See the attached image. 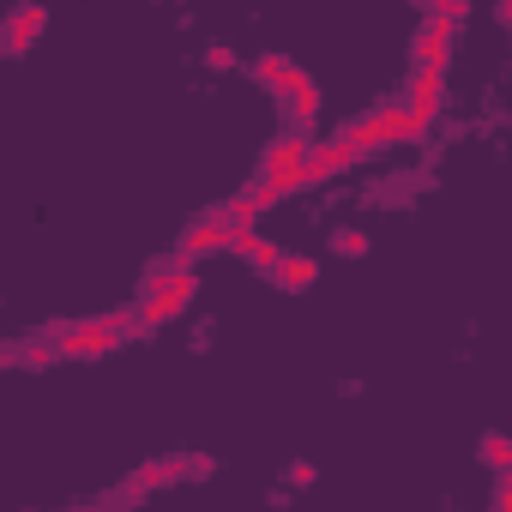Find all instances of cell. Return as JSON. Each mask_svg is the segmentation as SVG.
<instances>
[{
    "label": "cell",
    "instance_id": "6da1fadb",
    "mask_svg": "<svg viewBox=\"0 0 512 512\" xmlns=\"http://www.w3.org/2000/svg\"><path fill=\"white\" fill-rule=\"evenodd\" d=\"M187 302H193V272L157 266V272H145V302H139V326H163V320H175V314H181Z\"/></svg>",
    "mask_w": 512,
    "mask_h": 512
},
{
    "label": "cell",
    "instance_id": "7a4b0ae2",
    "mask_svg": "<svg viewBox=\"0 0 512 512\" xmlns=\"http://www.w3.org/2000/svg\"><path fill=\"white\" fill-rule=\"evenodd\" d=\"M266 175H272L284 193H290V187H308V145L290 139V133L272 139V145H266Z\"/></svg>",
    "mask_w": 512,
    "mask_h": 512
},
{
    "label": "cell",
    "instance_id": "3957f363",
    "mask_svg": "<svg viewBox=\"0 0 512 512\" xmlns=\"http://www.w3.org/2000/svg\"><path fill=\"white\" fill-rule=\"evenodd\" d=\"M115 338H121L115 314H109V320H79V326H67V332H61V356H109V350H115Z\"/></svg>",
    "mask_w": 512,
    "mask_h": 512
},
{
    "label": "cell",
    "instance_id": "277c9868",
    "mask_svg": "<svg viewBox=\"0 0 512 512\" xmlns=\"http://www.w3.org/2000/svg\"><path fill=\"white\" fill-rule=\"evenodd\" d=\"M235 241V223L217 211V217H205V223H193L187 235H181V253H187V260H205V253H223Z\"/></svg>",
    "mask_w": 512,
    "mask_h": 512
},
{
    "label": "cell",
    "instance_id": "5b68a950",
    "mask_svg": "<svg viewBox=\"0 0 512 512\" xmlns=\"http://www.w3.org/2000/svg\"><path fill=\"white\" fill-rule=\"evenodd\" d=\"M452 25H458V19L434 13V19L416 31V67H446V49H452Z\"/></svg>",
    "mask_w": 512,
    "mask_h": 512
},
{
    "label": "cell",
    "instance_id": "8992f818",
    "mask_svg": "<svg viewBox=\"0 0 512 512\" xmlns=\"http://www.w3.org/2000/svg\"><path fill=\"white\" fill-rule=\"evenodd\" d=\"M362 157V145L350 139V133H338L332 145H320V151H308V181H326V175H338V169H350Z\"/></svg>",
    "mask_w": 512,
    "mask_h": 512
},
{
    "label": "cell",
    "instance_id": "52a82bcc",
    "mask_svg": "<svg viewBox=\"0 0 512 512\" xmlns=\"http://www.w3.org/2000/svg\"><path fill=\"white\" fill-rule=\"evenodd\" d=\"M43 25H49V13L37 7V0H25V7H13V19H7V55H25L37 37H43Z\"/></svg>",
    "mask_w": 512,
    "mask_h": 512
},
{
    "label": "cell",
    "instance_id": "ba28073f",
    "mask_svg": "<svg viewBox=\"0 0 512 512\" xmlns=\"http://www.w3.org/2000/svg\"><path fill=\"white\" fill-rule=\"evenodd\" d=\"M229 253H241V260H247L253 272H272V266L284 260V247H278V241H266V235H253L247 223H235V241H229Z\"/></svg>",
    "mask_w": 512,
    "mask_h": 512
},
{
    "label": "cell",
    "instance_id": "9c48e42d",
    "mask_svg": "<svg viewBox=\"0 0 512 512\" xmlns=\"http://www.w3.org/2000/svg\"><path fill=\"white\" fill-rule=\"evenodd\" d=\"M314 278H320V266L308 260V253H284V260L272 266V284H278V290H308Z\"/></svg>",
    "mask_w": 512,
    "mask_h": 512
},
{
    "label": "cell",
    "instance_id": "30bf717a",
    "mask_svg": "<svg viewBox=\"0 0 512 512\" xmlns=\"http://www.w3.org/2000/svg\"><path fill=\"white\" fill-rule=\"evenodd\" d=\"M284 115H290V121H314V115H320V85H314L308 73H296V85L284 91Z\"/></svg>",
    "mask_w": 512,
    "mask_h": 512
},
{
    "label": "cell",
    "instance_id": "8fae6325",
    "mask_svg": "<svg viewBox=\"0 0 512 512\" xmlns=\"http://www.w3.org/2000/svg\"><path fill=\"white\" fill-rule=\"evenodd\" d=\"M410 109L434 121V109H440V67H416V79H410Z\"/></svg>",
    "mask_w": 512,
    "mask_h": 512
},
{
    "label": "cell",
    "instance_id": "7c38bea8",
    "mask_svg": "<svg viewBox=\"0 0 512 512\" xmlns=\"http://www.w3.org/2000/svg\"><path fill=\"white\" fill-rule=\"evenodd\" d=\"M296 73H302V67H290L284 55H260V61H253V79H260L266 91H278V97L296 85Z\"/></svg>",
    "mask_w": 512,
    "mask_h": 512
},
{
    "label": "cell",
    "instance_id": "4fadbf2b",
    "mask_svg": "<svg viewBox=\"0 0 512 512\" xmlns=\"http://www.w3.org/2000/svg\"><path fill=\"white\" fill-rule=\"evenodd\" d=\"M350 139H356L362 151H374V145H392V121H386V109H374V115H362V121L350 127Z\"/></svg>",
    "mask_w": 512,
    "mask_h": 512
},
{
    "label": "cell",
    "instance_id": "5bb4252c",
    "mask_svg": "<svg viewBox=\"0 0 512 512\" xmlns=\"http://www.w3.org/2000/svg\"><path fill=\"white\" fill-rule=\"evenodd\" d=\"M476 452H482V464H488V470H506V476H512V434H482V446H476Z\"/></svg>",
    "mask_w": 512,
    "mask_h": 512
},
{
    "label": "cell",
    "instance_id": "9a60e30c",
    "mask_svg": "<svg viewBox=\"0 0 512 512\" xmlns=\"http://www.w3.org/2000/svg\"><path fill=\"white\" fill-rule=\"evenodd\" d=\"M187 464H151V470H139L133 482H127V494H139V488H163V482H175Z\"/></svg>",
    "mask_w": 512,
    "mask_h": 512
},
{
    "label": "cell",
    "instance_id": "2e32d148",
    "mask_svg": "<svg viewBox=\"0 0 512 512\" xmlns=\"http://www.w3.org/2000/svg\"><path fill=\"white\" fill-rule=\"evenodd\" d=\"M260 211H266V205H260V193H253V187H247V193H235V199L223 205V217H229V223H253Z\"/></svg>",
    "mask_w": 512,
    "mask_h": 512
},
{
    "label": "cell",
    "instance_id": "e0dca14e",
    "mask_svg": "<svg viewBox=\"0 0 512 512\" xmlns=\"http://www.w3.org/2000/svg\"><path fill=\"white\" fill-rule=\"evenodd\" d=\"M338 253L362 260V253H368V229H338Z\"/></svg>",
    "mask_w": 512,
    "mask_h": 512
},
{
    "label": "cell",
    "instance_id": "ac0fdd59",
    "mask_svg": "<svg viewBox=\"0 0 512 512\" xmlns=\"http://www.w3.org/2000/svg\"><path fill=\"white\" fill-rule=\"evenodd\" d=\"M434 13H446V19H464V0H434Z\"/></svg>",
    "mask_w": 512,
    "mask_h": 512
},
{
    "label": "cell",
    "instance_id": "d6986e66",
    "mask_svg": "<svg viewBox=\"0 0 512 512\" xmlns=\"http://www.w3.org/2000/svg\"><path fill=\"white\" fill-rule=\"evenodd\" d=\"M494 506H500V512H512V482H500V494H494Z\"/></svg>",
    "mask_w": 512,
    "mask_h": 512
},
{
    "label": "cell",
    "instance_id": "ffe728a7",
    "mask_svg": "<svg viewBox=\"0 0 512 512\" xmlns=\"http://www.w3.org/2000/svg\"><path fill=\"white\" fill-rule=\"evenodd\" d=\"M500 13H506V19H512V0H500Z\"/></svg>",
    "mask_w": 512,
    "mask_h": 512
}]
</instances>
